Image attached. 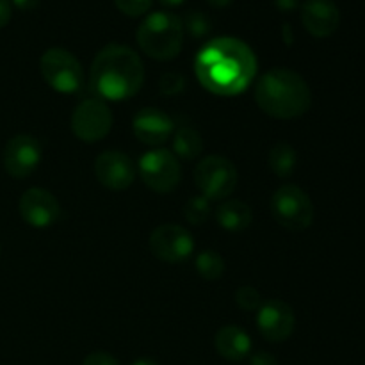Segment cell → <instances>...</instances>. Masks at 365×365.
<instances>
[{
	"label": "cell",
	"instance_id": "obj_1",
	"mask_svg": "<svg viewBox=\"0 0 365 365\" xmlns=\"http://www.w3.org/2000/svg\"><path fill=\"white\" fill-rule=\"evenodd\" d=\"M196 77L214 95L234 96L245 91L257 73V59L246 43L217 38L202 48L195 63Z\"/></svg>",
	"mask_w": 365,
	"mask_h": 365
},
{
	"label": "cell",
	"instance_id": "obj_2",
	"mask_svg": "<svg viewBox=\"0 0 365 365\" xmlns=\"http://www.w3.org/2000/svg\"><path fill=\"white\" fill-rule=\"evenodd\" d=\"M145 82L143 61L130 46H103L91 64V84L100 96L109 100H127L141 89Z\"/></svg>",
	"mask_w": 365,
	"mask_h": 365
},
{
	"label": "cell",
	"instance_id": "obj_3",
	"mask_svg": "<svg viewBox=\"0 0 365 365\" xmlns=\"http://www.w3.org/2000/svg\"><path fill=\"white\" fill-rule=\"evenodd\" d=\"M255 100L267 116L292 120L310 109L312 91L299 73L289 68H273L257 82Z\"/></svg>",
	"mask_w": 365,
	"mask_h": 365
},
{
	"label": "cell",
	"instance_id": "obj_4",
	"mask_svg": "<svg viewBox=\"0 0 365 365\" xmlns=\"http://www.w3.org/2000/svg\"><path fill=\"white\" fill-rule=\"evenodd\" d=\"M143 52L157 61H171L178 56L184 43V24L173 13L157 11L143 20L135 32Z\"/></svg>",
	"mask_w": 365,
	"mask_h": 365
},
{
	"label": "cell",
	"instance_id": "obj_5",
	"mask_svg": "<svg viewBox=\"0 0 365 365\" xmlns=\"http://www.w3.org/2000/svg\"><path fill=\"white\" fill-rule=\"evenodd\" d=\"M271 214L287 230H305L314 221V203L298 185H282L271 198Z\"/></svg>",
	"mask_w": 365,
	"mask_h": 365
},
{
	"label": "cell",
	"instance_id": "obj_6",
	"mask_svg": "<svg viewBox=\"0 0 365 365\" xmlns=\"http://www.w3.org/2000/svg\"><path fill=\"white\" fill-rule=\"evenodd\" d=\"M237 168L232 160L221 155H209L198 163L195 182L207 200L228 198L237 187Z\"/></svg>",
	"mask_w": 365,
	"mask_h": 365
},
{
	"label": "cell",
	"instance_id": "obj_7",
	"mask_svg": "<svg viewBox=\"0 0 365 365\" xmlns=\"http://www.w3.org/2000/svg\"><path fill=\"white\" fill-rule=\"evenodd\" d=\"M39 71L52 89L59 93H73L84 82V71L77 57L64 48L46 50L39 61Z\"/></svg>",
	"mask_w": 365,
	"mask_h": 365
},
{
	"label": "cell",
	"instance_id": "obj_8",
	"mask_svg": "<svg viewBox=\"0 0 365 365\" xmlns=\"http://www.w3.org/2000/svg\"><path fill=\"white\" fill-rule=\"evenodd\" d=\"M139 175L152 191L171 192L180 182V163L170 150H152L139 160Z\"/></svg>",
	"mask_w": 365,
	"mask_h": 365
},
{
	"label": "cell",
	"instance_id": "obj_9",
	"mask_svg": "<svg viewBox=\"0 0 365 365\" xmlns=\"http://www.w3.org/2000/svg\"><path fill=\"white\" fill-rule=\"evenodd\" d=\"M113 128V113L102 100L89 98L78 103L71 116V130L78 139L95 143L106 138Z\"/></svg>",
	"mask_w": 365,
	"mask_h": 365
},
{
	"label": "cell",
	"instance_id": "obj_10",
	"mask_svg": "<svg viewBox=\"0 0 365 365\" xmlns=\"http://www.w3.org/2000/svg\"><path fill=\"white\" fill-rule=\"evenodd\" d=\"M150 248L159 260L177 264L192 255L195 241L192 235L180 225H160L150 235Z\"/></svg>",
	"mask_w": 365,
	"mask_h": 365
},
{
	"label": "cell",
	"instance_id": "obj_11",
	"mask_svg": "<svg viewBox=\"0 0 365 365\" xmlns=\"http://www.w3.org/2000/svg\"><path fill=\"white\" fill-rule=\"evenodd\" d=\"M43 148L32 135L20 134L7 141L4 148V166L14 178H25L36 171L41 163Z\"/></svg>",
	"mask_w": 365,
	"mask_h": 365
},
{
	"label": "cell",
	"instance_id": "obj_12",
	"mask_svg": "<svg viewBox=\"0 0 365 365\" xmlns=\"http://www.w3.org/2000/svg\"><path fill=\"white\" fill-rule=\"evenodd\" d=\"M95 175L103 187L110 191H125L135 180V166L123 152L107 150L95 160Z\"/></svg>",
	"mask_w": 365,
	"mask_h": 365
},
{
	"label": "cell",
	"instance_id": "obj_13",
	"mask_svg": "<svg viewBox=\"0 0 365 365\" xmlns=\"http://www.w3.org/2000/svg\"><path fill=\"white\" fill-rule=\"evenodd\" d=\"M257 327L262 337L269 342H284L292 335L296 327L294 310L282 299H269L259 309Z\"/></svg>",
	"mask_w": 365,
	"mask_h": 365
},
{
	"label": "cell",
	"instance_id": "obj_14",
	"mask_svg": "<svg viewBox=\"0 0 365 365\" xmlns=\"http://www.w3.org/2000/svg\"><path fill=\"white\" fill-rule=\"evenodd\" d=\"M20 216L24 217L25 223L34 228H46L57 221L61 214V205L52 192L45 189L32 187L21 195L20 203Z\"/></svg>",
	"mask_w": 365,
	"mask_h": 365
},
{
	"label": "cell",
	"instance_id": "obj_15",
	"mask_svg": "<svg viewBox=\"0 0 365 365\" xmlns=\"http://www.w3.org/2000/svg\"><path fill=\"white\" fill-rule=\"evenodd\" d=\"M302 21L314 38H328L341 25V11L334 0H307L302 7Z\"/></svg>",
	"mask_w": 365,
	"mask_h": 365
},
{
	"label": "cell",
	"instance_id": "obj_16",
	"mask_svg": "<svg viewBox=\"0 0 365 365\" xmlns=\"http://www.w3.org/2000/svg\"><path fill=\"white\" fill-rule=\"evenodd\" d=\"M135 138L145 145H163L173 134L175 123L164 110L146 107L139 110L132 121Z\"/></svg>",
	"mask_w": 365,
	"mask_h": 365
},
{
	"label": "cell",
	"instance_id": "obj_17",
	"mask_svg": "<svg viewBox=\"0 0 365 365\" xmlns=\"http://www.w3.org/2000/svg\"><path fill=\"white\" fill-rule=\"evenodd\" d=\"M216 349L223 359L230 362H241L252 355V339L242 328L228 324L217 331Z\"/></svg>",
	"mask_w": 365,
	"mask_h": 365
},
{
	"label": "cell",
	"instance_id": "obj_18",
	"mask_svg": "<svg viewBox=\"0 0 365 365\" xmlns=\"http://www.w3.org/2000/svg\"><path fill=\"white\" fill-rule=\"evenodd\" d=\"M217 223L230 232H242L252 225L253 212L241 200H227L217 207Z\"/></svg>",
	"mask_w": 365,
	"mask_h": 365
},
{
	"label": "cell",
	"instance_id": "obj_19",
	"mask_svg": "<svg viewBox=\"0 0 365 365\" xmlns=\"http://www.w3.org/2000/svg\"><path fill=\"white\" fill-rule=\"evenodd\" d=\"M267 163H269L271 171L277 177L287 178L294 171L296 163H298V153L287 143H277L267 155Z\"/></svg>",
	"mask_w": 365,
	"mask_h": 365
},
{
	"label": "cell",
	"instance_id": "obj_20",
	"mask_svg": "<svg viewBox=\"0 0 365 365\" xmlns=\"http://www.w3.org/2000/svg\"><path fill=\"white\" fill-rule=\"evenodd\" d=\"M173 150L177 157L184 160H192L200 157L203 152V139L198 130L191 127H182L178 128L177 134L173 139Z\"/></svg>",
	"mask_w": 365,
	"mask_h": 365
},
{
	"label": "cell",
	"instance_id": "obj_21",
	"mask_svg": "<svg viewBox=\"0 0 365 365\" xmlns=\"http://www.w3.org/2000/svg\"><path fill=\"white\" fill-rule=\"evenodd\" d=\"M196 271L200 273V277L209 282L220 280L225 273L223 257L217 252H212V250L202 252L196 257Z\"/></svg>",
	"mask_w": 365,
	"mask_h": 365
},
{
	"label": "cell",
	"instance_id": "obj_22",
	"mask_svg": "<svg viewBox=\"0 0 365 365\" xmlns=\"http://www.w3.org/2000/svg\"><path fill=\"white\" fill-rule=\"evenodd\" d=\"M210 216V200L205 196H192L184 205V217L191 225H203Z\"/></svg>",
	"mask_w": 365,
	"mask_h": 365
},
{
	"label": "cell",
	"instance_id": "obj_23",
	"mask_svg": "<svg viewBox=\"0 0 365 365\" xmlns=\"http://www.w3.org/2000/svg\"><path fill=\"white\" fill-rule=\"evenodd\" d=\"M235 302L246 312H253V310H259L262 307L260 292L257 289H253L252 285H242L241 289H237V292H235Z\"/></svg>",
	"mask_w": 365,
	"mask_h": 365
},
{
	"label": "cell",
	"instance_id": "obj_24",
	"mask_svg": "<svg viewBox=\"0 0 365 365\" xmlns=\"http://www.w3.org/2000/svg\"><path fill=\"white\" fill-rule=\"evenodd\" d=\"M185 27H187L189 34L195 36V38H203V36L209 34V31L212 29L209 18L202 13V11H191V13L185 16Z\"/></svg>",
	"mask_w": 365,
	"mask_h": 365
},
{
	"label": "cell",
	"instance_id": "obj_25",
	"mask_svg": "<svg viewBox=\"0 0 365 365\" xmlns=\"http://www.w3.org/2000/svg\"><path fill=\"white\" fill-rule=\"evenodd\" d=\"M153 0H114L118 9L125 14V16L130 18H139L145 13H148L150 7H152Z\"/></svg>",
	"mask_w": 365,
	"mask_h": 365
},
{
	"label": "cell",
	"instance_id": "obj_26",
	"mask_svg": "<svg viewBox=\"0 0 365 365\" xmlns=\"http://www.w3.org/2000/svg\"><path fill=\"white\" fill-rule=\"evenodd\" d=\"M185 84V78L178 73H166L160 78V89L168 95H175V93L182 91Z\"/></svg>",
	"mask_w": 365,
	"mask_h": 365
},
{
	"label": "cell",
	"instance_id": "obj_27",
	"mask_svg": "<svg viewBox=\"0 0 365 365\" xmlns=\"http://www.w3.org/2000/svg\"><path fill=\"white\" fill-rule=\"evenodd\" d=\"M82 365H120V362L113 355H109V353L95 351L86 356Z\"/></svg>",
	"mask_w": 365,
	"mask_h": 365
},
{
	"label": "cell",
	"instance_id": "obj_28",
	"mask_svg": "<svg viewBox=\"0 0 365 365\" xmlns=\"http://www.w3.org/2000/svg\"><path fill=\"white\" fill-rule=\"evenodd\" d=\"M250 365H278L277 359L271 353L257 351L250 355Z\"/></svg>",
	"mask_w": 365,
	"mask_h": 365
},
{
	"label": "cell",
	"instance_id": "obj_29",
	"mask_svg": "<svg viewBox=\"0 0 365 365\" xmlns=\"http://www.w3.org/2000/svg\"><path fill=\"white\" fill-rule=\"evenodd\" d=\"M13 16V7H11L9 0H0V29L6 27Z\"/></svg>",
	"mask_w": 365,
	"mask_h": 365
},
{
	"label": "cell",
	"instance_id": "obj_30",
	"mask_svg": "<svg viewBox=\"0 0 365 365\" xmlns=\"http://www.w3.org/2000/svg\"><path fill=\"white\" fill-rule=\"evenodd\" d=\"M11 2H13L18 9L31 11V9H34V7H38L41 0H11Z\"/></svg>",
	"mask_w": 365,
	"mask_h": 365
},
{
	"label": "cell",
	"instance_id": "obj_31",
	"mask_svg": "<svg viewBox=\"0 0 365 365\" xmlns=\"http://www.w3.org/2000/svg\"><path fill=\"white\" fill-rule=\"evenodd\" d=\"M298 4H299V0H277L278 9H282V11L296 9V7H298Z\"/></svg>",
	"mask_w": 365,
	"mask_h": 365
},
{
	"label": "cell",
	"instance_id": "obj_32",
	"mask_svg": "<svg viewBox=\"0 0 365 365\" xmlns=\"http://www.w3.org/2000/svg\"><path fill=\"white\" fill-rule=\"evenodd\" d=\"M185 0H159L160 6H164V7H178V6H182Z\"/></svg>",
	"mask_w": 365,
	"mask_h": 365
},
{
	"label": "cell",
	"instance_id": "obj_33",
	"mask_svg": "<svg viewBox=\"0 0 365 365\" xmlns=\"http://www.w3.org/2000/svg\"><path fill=\"white\" fill-rule=\"evenodd\" d=\"M209 4H212L214 7H228L234 0H207Z\"/></svg>",
	"mask_w": 365,
	"mask_h": 365
},
{
	"label": "cell",
	"instance_id": "obj_34",
	"mask_svg": "<svg viewBox=\"0 0 365 365\" xmlns=\"http://www.w3.org/2000/svg\"><path fill=\"white\" fill-rule=\"evenodd\" d=\"M132 365H159V364H157L155 360H152V359H141V360H135V362Z\"/></svg>",
	"mask_w": 365,
	"mask_h": 365
}]
</instances>
